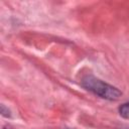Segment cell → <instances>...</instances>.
I'll use <instances>...</instances> for the list:
<instances>
[{
    "label": "cell",
    "instance_id": "cell-1",
    "mask_svg": "<svg viewBox=\"0 0 129 129\" xmlns=\"http://www.w3.org/2000/svg\"><path fill=\"white\" fill-rule=\"evenodd\" d=\"M81 84L86 90L92 92L93 94L99 96L100 98L109 101H116L120 99L122 95V92L118 88L103 82L102 80L96 78L93 75L85 76L82 79Z\"/></svg>",
    "mask_w": 129,
    "mask_h": 129
},
{
    "label": "cell",
    "instance_id": "cell-3",
    "mask_svg": "<svg viewBox=\"0 0 129 129\" xmlns=\"http://www.w3.org/2000/svg\"><path fill=\"white\" fill-rule=\"evenodd\" d=\"M0 112H1V115H2L3 117H6V118H10V117H11V112H10V110H9L4 104L1 105Z\"/></svg>",
    "mask_w": 129,
    "mask_h": 129
},
{
    "label": "cell",
    "instance_id": "cell-4",
    "mask_svg": "<svg viewBox=\"0 0 129 129\" xmlns=\"http://www.w3.org/2000/svg\"><path fill=\"white\" fill-rule=\"evenodd\" d=\"M3 129H11V128H10L9 126H4V127H3Z\"/></svg>",
    "mask_w": 129,
    "mask_h": 129
},
{
    "label": "cell",
    "instance_id": "cell-2",
    "mask_svg": "<svg viewBox=\"0 0 129 129\" xmlns=\"http://www.w3.org/2000/svg\"><path fill=\"white\" fill-rule=\"evenodd\" d=\"M119 114L124 119H129V101L123 103L119 107Z\"/></svg>",
    "mask_w": 129,
    "mask_h": 129
}]
</instances>
